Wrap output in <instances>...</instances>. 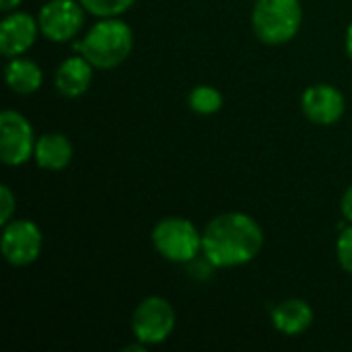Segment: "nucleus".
<instances>
[{
    "label": "nucleus",
    "instance_id": "nucleus-1",
    "mask_svg": "<svg viewBox=\"0 0 352 352\" xmlns=\"http://www.w3.org/2000/svg\"><path fill=\"white\" fill-rule=\"evenodd\" d=\"M264 248V231L256 219L243 212L214 217L202 233V252L214 268L243 266Z\"/></svg>",
    "mask_w": 352,
    "mask_h": 352
},
{
    "label": "nucleus",
    "instance_id": "nucleus-2",
    "mask_svg": "<svg viewBox=\"0 0 352 352\" xmlns=\"http://www.w3.org/2000/svg\"><path fill=\"white\" fill-rule=\"evenodd\" d=\"M72 47L80 52L95 68L109 70L126 62L132 54L134 33L128 23L118 16H109L95 23L80 41H74Z\"/></svg>",
    "mask_w": 352,
    "mask_h": 352
},
{
    "label": "nucleus",
    "instance_id": "nucleus-3",
    "mask_svg": "<svg viewBox=\"0 0 352 352\" xmlns=\"http://www.w3.org/2000/svg\"><path fill=\"white\" fill-rule=\"evenodd\" d=\"M303 23L299 0H256L252 27L256 37L266 45H283L295 39Z\"/></svg>",
    "mask_w": 352,
    "mask_h": 352
},
{
    "label": "nucleus",
    "instance_id": "nucleus-4",
    "mask_svg": "<svg viewBox=\"0 0 352 352\" xmlns=\"http://www.w3.org/2000/svg\"><path fill=\"white\" fill-rule=\"evenodd\" d=\"M155 250L173 264H188L202 252V233L182 217H167L153 229Z\"/></svg>",
    "mask_w": 352,
    "mask_h": 352
},
{
    "label": "nucleus",
    "instance_id": "nucleus-5",
    "mask_svg": "<svg viewBox=\"0 0 352 352\" xmlns=\"http://www.w3.org/2000/svg\"><path fill=\"white\" fill-rule=\"evenodd\" d=\"M130 326L138 342L146 346L161 344L171 336L175 328V311L167 299L153 295L136 305Z\"/></svg>",
    "mask_w": 352,
    "mask_h": 352
},
{
    "label": "nucleus",
    "instance_id": "nucleus-6",
    "mask_svg": "<svg viewBox=\"0 0 352 352\" xmlns=\"http://www.w3.org/2000/svg\"><path fill=\"white\" fill-rule=\"evenodd\" d=\"M35 142L33 126L23 113L14 109L0 113V159L4 165L16 167L27 163L35 153Z\"/></svg>",
    "mask_w": 352,
    "mask_h": 352
},
{
    "label": "nucleus",
    "instance_id": "nucleus-7",
    "mask_svg": "<svg viewBox=\"0 0 352 352\" xmlns=\"http://www.w3.org/2000/svg\"><path fill=\"white\" fill-rule=\"evenodd\" d=\"M37 23L47 39L56 43L70 41L85 25V6L78 0H50L41 6Z\"/></svg>",
    "mask_w": 352,
    "mask_h": 352
},
{
    "label": "nucleus",
    "instance_id": "nucleus-8",
    "mask_svg": "<svg viewBox=\"0 0 352 352\" xmlns=\"http://www.w3.org/2000/svg\"><path fill=\"white\" fill-rule=\"evenodd\" d=\"M2 256L10 266L23 268L33 264L43 248V235L33 221H8L2 231Z\"/></svg>",
    "mask_w": 352,
    "mask_h": 352
},
{
    "label": "nucleus",
    "instance_id": "nucleus-9",
    "mask_svg": "<svg viewBox=\"0 0 352 352\" xmlns=\"http://www.w3.org/2000/svg\"><path fill=\"white\" fill-rule=\"evenodd\" d=\"M303 113L309 122L320 126L336 124L346 109L344 95L332 85H311L301 97Z\"/></svg>",
    "mask_w": 352,
    "mask_h": 352
},
{
    "label": "nucleus",
    "instance_id": "nucleus-10",
    "mask_svg": "<svg viewBox=\"0 0 352 352\" xmlns=\"http://www.w3.org/2000/svg\"><path fill=\"white\" fill-rule=\"evenodd\" d=\"M39 23L29 12H12L0 23V52L2 56H23L37 39Z\"/></svg>",
    "mask_w": 352,
    "mask_h": 352
},
{
    "label": "nucleus",
    "instance_id": "nucleus-11",
    "mask_svg": "<svg viewBox=\"0 0 352 352\" xmlns=\"http://www.w3.org/2000/svg\"><path fill=\"white\" fill-rule=\"evenodd\" d=\"M93 68L95 66L82 54L66 58L58 66L56 76H54V85H56L58 93L68 99L85 95L93 82Z\"/></svg>",
    "mask_w": 352,
    "mask_h": 352
},
{
    "label": "nucleus",
    "instance_id": "nucleus-12",
    "mask_svg": "<svg viewBox=\"0 0 352 352\" xmlns=\"http://www.w3.org/2000/svg\"><path fill=\"white\" fill-rule=\"evenodd\" d=\"M74 155L72 142L60 132H47L37 138L33 159L45 171H60L70 165Z\"/></svg>",
    "mask_w": 352,
    "mask_h": 352
},
{
    "label": "nucleus",
    "instance_id": "nucleus-13",
    "mask_svg": "<svg viewBox=\"0 0 352 352\" xmlns=\"http://www.w3.org/2000/svg\"><path fill=\"white\" fill-rule=\"evenodd\" d=\"M272 324L287 336H299L314 324V309L303 299H287L272 309Z\"/></svg>",
    "mask_w": 352,
    "mask_h": 352
},
{
    "label": "nucleus",
    "instance_id": "nucleus-14",
    "mask_svg": "<svg viewBox=\"0 0 352 352\" xmlns=\"http://www.w3.org/2000/svg\"><path fill=\"white\" fill-rule=\"evenodd\" d=\"M4 76H6V85L19 95H31L39 91L43 85L41 68L33 60L21 58V56L10 58V62L6 64Z\"/></svg>",
    "mask_w": 352,
    "mask_h": 352
},
{
    "label": "nucleus",
    "instance_id": "nucleus-15",
    "mask_svg": "<svg viewBox=\"0 0 352 352\" xmlns=\"http://www.w3.org/2000/svg\"><path fill=\"white\" fill-rule=\"evenodd\" d=\"M190 109L198 116H212L223 107V95L219 89L210 87V85H198L192 89L190 97H188Z\"/></svg>",
    "mask_w": 352,
    "mask_h": 352
},
{
    "label": "nucleus",
    "instance_id": "nucleus-16",
    "mask_svg": "<svg viewBox=\"0 0 352 352\" xmlns=\"http://www.w3.org/2000/svg\"><path fill=\"white\" fill-rule=\"evenodd\" d=\"M87 12L99 16V19H109V16H120L126 10L134 6L136 0H78Z\"/></svg>",
    "mask_w": 352,
    "mask_h": 352
},
{
    "label": "nucleus",
    "instance_id": "nucleus-17",
    "mask_svg": "<svg viewBox=\"0 0 352 352\" xmlns=\"http://www.w3.org/2000/svg\"><path fill=\"white\" fill-rule=\"evenodd\" d=\"M336 252H338V262L340 266L352 274V225L351 227H344L340 237H338V243H336Z\"/></svg>",
    "mask_w": 352,
    "mask_h": 352
},
{
    "label": "nucleus",
    "instance_id": "nucleus-18",
    "mask_svg": "<svg viewBox=\"0 0 352 352\" xmlns=\"http://www.w3.org/2000/svg\"><path fill=\"white\" fill-rule=\"evenodd\" d=\"M14 208H16V198L12 190L8 186H0V223L2 225L12 221Z\"/></svg>",
    "mask_w": 352,
    "mask_h": 352
},
{
    "label": "nucleus",
    "instance_id": "nucleus-19",
    "mask_svg": "<svg viewBox=\"0 0 352 352\" xmlns=\"http://www.w3.org/2000/svg\"><path fill=\"white\" fill-rule=\"evenodd\" d=\"M342 214H344L346 221L352 223V186L344 192V196H342Z\"/></svg>",
    "mask_w": 352,
    "mask_h": 352
},
{
    "label": "nucleus",
    "instance_id": "nucleus-20",
    "mask_svg": "<svg viewBox=\"0 0 352 352\" xmlns=\"http://www.w3.org/2000/svg\"><path fill=\"white\" fill-rule=\"evenodd\" d=\"M19 4H21V0H0V10L8 12V10H14Z\"/></svg>",
    "mask_w": 352,
    "mask_h": 352
},
{
    "label": "nucleus",
    "instance_id": "nucleus-21",
    "mask_svg": "<svg viewBox=\"0 0 352 352\" xmlns=\"http://www.w3.org/2000/svg\"><path fill=\"white\" fill-rule=\"evenodd\" d=\"M346 54H349V58L352 60V23L349 25V29H346Z\"/></svg>",
    "mask_w": 352,
    "mask_h": 352
}]
</instances>
